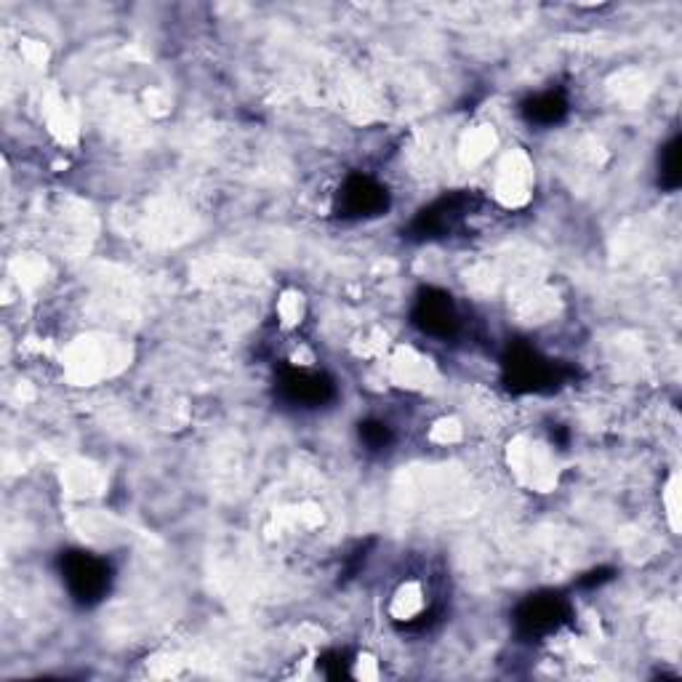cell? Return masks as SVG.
Instances as JSON below:
<instances>
[{
  "label": "cell",
  "instance_id": "cell-4",
  "mask_svg": "<svg viewBox=\"0 0 682 682\" xmlns=\"http://www.w3.org/2000/svg\"><path fill=\"white\" fill-rule=\"evenodd\" d=\"M416 320L427 334H448L456 326V312L445 294H427L419 302Z\"/></svg>",
  "mask_w": 682,
  "mask_h": 682
},
{
  "label": "cell",
  "instance_id": "cell-6",
  "mask_svg": "<svg viewBox=\"0 0 682 682\" xmlns=\"http://www.w3.org/2000/svg\"><path fill=\"white\" fill-rule=\"evenodd\" d=\"M525 112H528V118H531L533 123H544V126H549V123H557V120L563 118L565 102L557 94H541L525 107Z\"/></svg>",
  "mask_w": 682,
  "mask_h": 682
},
{
  "label": "cell",
  "instance_id": "cell-3",
  "mask_svg": "<svg viewBox=\"0 0 682 682\" xmlns=\"http://www.w3.org/2000/svg\"><path fill=\"white\" fill-rule=\"evenodd\" d=\"M563 619V605L557 597H533L520 608V627L531 635H544L549 629H555Z\"/></svg>",
  "mask_w": 682,
  "mask_h": 682
},
{
  "label": "cell",
  "instance_id": "cell-5",
  "mask_svg": "<svg viewBox=\"0 0 682 682\" xmlns=\"http://www.w3.org/2000/svg\"><path fill=\"white\" fill-rule=\"evenodd\" d=\"M283 387H286L288 397L294 403H307V405H318L326 400L328 395V384L323 381L320 373H310V371H291L283 379Z\"/></svg>",
  "mask_w": 682,
  "mask_h": 682
},
{
  "label": "cell",
  "instance_id": "cell-2",
  "mask_svg": "<svg viewBox=\"0 0 682 682\" xmlns=\"http://www.w3.org/2000/svg\"><path fill=\"white\" fill-rule=\"evenodd\" d=\"M341 206H344L347 216H373L379 214L381 208H387V192L371 179L355 176L344 184Z\"/></svg>",
  "mask_w": 682,
  "mask_h": 682
},
{
  "label": "cell",
  "instance_id": "cell-8",
  "mask_svg": "<svg viewBox=\"0 0 682 682\" xmlns=\"http://www.w3.org/2000/svg\"><path fill=\"white\" fill-rule=\"evenodd\" d=\"M360 435H363V440L371 445V448H384V445L389 443V429L384 427V424H379V421L365 424V427L360 429Z\"/></svg>",
  "mask_w": 682,
  "mask_h": 682
},
{
  "label": "cell",
  "instance_id": "cell-1",
  "mask_svg": "<svg viewBox=\"0 0 682 682\" xmlns=\"http://www.w3.org/2000/svg\"><path fill=\"white\" fill-rule=\"evenodd\" d=\"M64 579H67V587H70L72 595L83 600V603H94L110 587L107 563H102L94 555H83V552L64 560Z\"/></svg>",
  "mask_w": 682,
  "mask_h": 682
},
{
  "label": "cell",
  "instance_id": "cell-7",
  "mask_svg": "<svg viewBox=\"0 0 682 682\" xmlns=\"http://www.w3.org/2000/svg\"><path fill=\"white\" fill-rule=\"evenodd\" d=\"M661 184L667 190H675L677 184H680V142L677 139L672 144H667L664 158H661Z\"/></svg>",
  "mask_w": 682,
  "mask_h": 682
}]
</instances>
